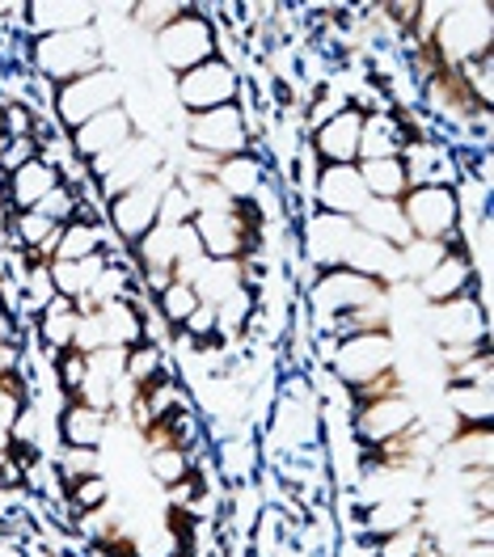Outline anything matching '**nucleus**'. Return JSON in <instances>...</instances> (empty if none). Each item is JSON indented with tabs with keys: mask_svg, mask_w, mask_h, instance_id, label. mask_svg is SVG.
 I'll use <instances>...</instances> for the list:
<instances>
[{
	"mask_svg": "<svg viewBox=\"0 0 494 557\" xmlns=\"http://www.w3.org/2000/svg\"><path fill=\"white\" fill-rule=\"evenodd\" d=\"M313 347H318V368H325L347 393L381 381L385 372L397 368L393 330H368V334H347V338H313Z\"/></svg>",
	"mask_w": 494,
	"mask_h": 557,
	"instance_id": "f257e3e1",
	"label": "nucleus"
},
{
	"mask_svg": "<svg viewBox=\"0 0 494 557\" xmlns=\"http://www.w3.org/2000/svg\"><path fill=\"white\" fill-rule=\"evenodd\" d=\"M26 69L47 85H69L85 72L107 69V38L98 26L69 30V35L26 38Z\"/></svg>",
	"mask_w": 494,
	"mask_h": 557,
	"instance_id": "f03ea898",
	"label": "nucleus"
},
{
	"mask_svg": "<svg viewBox=\"0 0 494 557\" xmlns=\"http://www.w3.org/2000/svg\"><path fill=\"white\" fill-rule=\"evenodd\" d=\"M190 228L199 237L203 258H212V262H246V258H258L262 245H267V224H262V215H258L254 203L195 211Z\"/></svg>",
	"mask_w": 494,
	"mask_h": 557,
	"instance_id": "7ed1b4c3",
	"label": "nucleus"
},
{
	"mask_svg": "<svg viewBox=\"0 0 494 557\" xmlns=\"http://www.w3.org/2000/svg\"><path fill=\"white\" fill-rule=\"evenodd\" d=\"M152 55H157L161 69H170L174 76L215 60L220 55V30H215L208 4H195L190 0L182 17H174L165 30H157L152 35Z\"/></svg>",
	"mask_w": 494,
	"mask_h": 557,
	"instance_id": "20e7f679",
	"label": "nucleus"
},
{
	"mask_svg": "<svg viewBox=\"0 0 494 557\" xmlns=\"http://www.w3.org/2000/svg\"><path fill=\"white\" fill-rule=\"evenodd\" d=\"M435 55L460 69L478 55H491L494 51V4L491 0H448V13L440 22V30L431 38Z\"/></svg>",
	"mask_w": 494,
	"mask_h": 557,
	"instance_id": "39448f33",
	"label": "nucleus"
},
{
	"mask_svg": "<svg viewBox=\"0 0 494 557\" xmlns=\"http://www.w3.org/2000/svg\"><path fill=\"white\" fill-rule=\"evenodd\" d=\"M174 182H177L174 161H165V165L148 177V182H140V186H132V190H123V195L107 199V208H102V224H107L110 242L119 245V249H132L140 237H148V233L157 228L161 195H165Z\"/></svg>",
	"mask_w": 494,
	"mask_h": 557,
	"instance_id": "423d86ee",
	"label": "nucleus"
},
{
	"mask_svg": "<svg viewBox=\"0 0 494 557\" xmlns=\"http://www.w3.org/2000/svg\"><path fill=\"white\" fill-rule=\"evenodd\" d=\"M182 144L190 157L199 161H229V157H242V152H254V136L246 127V114L242 106H220V110H208V114H190L182 123Z\"/></svg>",
	"mask_w": 494,
	"mask_h": 557,
	"instance_id": "0eeeda50",
	"label": "nucleus"
},
{
	"mask_svg": "<svg viewBox=\"0 0 494 557\" xmlns=\"http://www.w3.org/2000/svg\"><path fill=\"white\" fill-rule=\"evenodd\" d=\"M123 76L110 69L85 72L69 85H55V98H51V119L60 132H76L81 123H89L94 114H107L114 106H123Z\"/></svg>",
	"mask_w": 494,
	"mask_h": 557,
	"instance_id": "6e6552de",
	"label": "nucleus"
},
{
	"mask_svg": "<svg viewBox=\"0 0 494 557\" xmlns=\"http://www.w3.org/2000/svg\"><path fill=\"white\" fill-rule=\"evenodd\" d=\"M402 215L410 224V237L465 249V242H460V203L453 186H410L402 195Z\"/></svg>",
	"mask_w": 494,
	"mask_h": 557,
	"instance_id": "1a4fd4ad",
	"label": "nucleus"
},
{
	"mask_svg": "<svg viewBox=\"0 0 494 557\" xmlns=\"http://www.w3.org/2000/svg\"><path fill=\"white\" fill-rule=\"evenodd\" d=\"M347 422H351L355 444L363 453H376L419 426V406L410 401V393H388V397L363 401V406H347Z\"/></svg>",
	"mask_w": 494,
	"mask_h": 557,
	"instance_id": "9d476101",
	"label": "nucleus"
},
{
	"mask_svg": "<svg viewBox=\"0 0 494 557\" xmlns=\"http://www.w3.org/2000/svg\"><path fill=\"white\" fill-rule=\"evenodd\" d=\"M237 98H242V69L220 60V55L208 60V64H199V69L174 76V102L186 119L220 110V106H233Z\"/></svg>",
	"mask_w": 494,
	"mask_h": 557,
	"instance_id": "9b49d317",
	"label": "nucleus"
},
{
	"mask_svg": "<svg viewBox=\"0 0 494 557\" xmlns=\"http://www.w3.org/2000/svg\"><path fill=\"white\" fill-rule=\"evenodd\" d=\"M165 161H170L165 148H161L152 136H144L140 132L136 139H127L114 157L98 161V165H89V177L98 182V195H102V203H107V199H114V195H123V190H132V186L148 182Z\"/></svg>",
	"mask_w": 494,
	"mask_h": 557,
	"instance_id": "f8f14e48",
	"label": "nucleus"
},
{
	"mask_svg": "<svg viewBox=\"0 0 494 557\" xmlns=\"http://www.w3.org/2000/svg\"><path fill=\"white\" fill-rule=\"evenodd\" d=\"M427 330L440 343V350L491 347V309L478 296H460V300L427 309Z\"/></svg>",
	"mask_w": 494,
	"mask_h": 557,
	"instance_id": "ddd939ff",
	"label": "nucleus"
},
{
	"mask_svg": "<svg viewBox=\"0 0 494 557\" xmlns=\"http://www.w3.org/2000/svg\"><path fill=\"white\" fill-rule=\"evenodd\" d=\"M136 136H140L136 114H132L127 106H114V110L94 114L89 123H81L76 132H69V148H72V157L89 170V165H98V161L114 157L127 139H136Z\"/></svg>",
	"mask_w": 494,
	"mask_h": 557,
	"instance_id": "4468645a",
	"label": "nucleus"
},
{
	"mask_svg": "<svg viewBox=\"0 0 494 557\" xmlns=\"http://www.w3.org/2000/svg\"><path fill=\"white\" fill-rule=\"evenodd\" d=\"M402 165L410 186H457L460 182V152L444 136H410L402 148Z\"/></svg>",
	"mask_w": 494,
	"mask_h": 557,
	"instance_id": "2eb2a0df",
	"label": "nucleus"
},
{
	"mask_svg": "<svg viewBox=\"0 0 494 557\" xmlns=\"http://www.w3.org/2000/svg\"><path fill=\"white\" fill-rule=\"evenodd\" d=\"M98 26V4L94 0H22L17 9V30L26 38L69 35Z\"/></svg>",
	"mask_w": 494,
	"mask_h": 557,
	"instance_id": "dca6fc26",
	"label": "nucleus"
},
{
	"mask_svg": "<svg viewBox=\"0 0 494 557\" xmlns=\"http://www.w3.org/2000/svg\"><path fill=\"white\" fill-rule=\"evenodd\" d=\"M478 267L469 262V253L465 249H448L431 271H427L419 283H410L415 287V296L423 300V309H435V305H448V300H460V296H473V287H478Z\"/></svg>",
	"mask_w": 494,
	"mask_h": 557,
	"instance_id": "f3484780",
	"label": "nucleus"
},
{
	"mask_svg": "<svg viewBox=\"0 0 494 557\" xmlns=\"http://www.w3.org/2000/svg\"><path fill=\"white\" fill-rule=\"evenodd\" d=\"M309 203H313L318 211H330V215H347V220H355L359 211L372 203V195L363 190L359 165H321Z\"/></svg>",
	"mask_w": 494,
	"mask_h": 557,
	"instance_id": "a211bd4d",
	"label": "nucleus"
},
{
	"mask_svg": "<svg viewBox=\"0 0 494 557\" xmlns=\"http://www.w3.org/2000/svg\"><path fill=\"white\" fill-rule=\"evenodd\" d=\"M212 177H215V186H220L233 203H254V199L275 182V170H271L267 152H262V148H254V152H242V157L215 161Z\"/></svg>",
	"mask_w": 494,
	"mask_h": 557,
	"instance_id": "6ab92c4d",
	"label": "nucleus"
},
{
	"mask_svg": "<svg viewBox=\"0 0 494 557\" xmlns=\"http://www.w3.org/2000/svg\"><path fill=\"white\" fill-rule=\"evenodd\" d=\"M110 431H114V418L107 410H94V406L76 401V397H69L55 410V440H60V448H94V453H102Z\"/></svg>",
	"mask_w": 494,
	"mask_h": 557,
	"instance_id": "aec40b11",
	"label": "nucleus"
},
{
	"mask_svg": "<svg viewBox=\"0 0 494 557\" xmlns=\"http://www.w3.org/2000/svg\"><path fill=\"white\" fill-rule=\"evenodd\" d=\"M359 136H363V114L351 106L309 136V152L321 165H359Z\"/></svg>",
	"mask_w": 494,
	"mask_h": 557,
	"instance_id": "412c9836",
	"label": "nucleus"
},
{
	"mask_svg": "<svg viewBox=\"0 0 494 557\" xmlns=\"http://www.w3.org/2000/svg\"><path fill=\"white\" fill-rule=\"evenodd\" d=\"M64 177H60V170L51 165V161H42V157H35V161H26L22 170H13L9 177H0V195H4V208L9 211H35L55 186H60Z\"/></svg>",
	"mask_w": 494,
	"mask_h": 557,
	"instance_id": "4be33fe9",
	"label": "nucleus"
},
{
	"mask_svg": "<svg viewBox=\"0 0 494 557\" xmlns=\"http://www.w3.org/2000/svg\"><path fill=\"white\" fill-rule=\"evenodd\" d=\"M76 325H81V309H76V300L55 296V300H51V305L30 321V338H35V347L42 350L47 359H55V355L72 350V343H76Z\"/></svg>",
	"mask_w": 494,
	"mask_h": 557,
	"instance_id": "5701e85b",
	"label": "nucleus"
},
{
	"mask_svg": "<svg viewBox=\"0 0 494 557\" xmlns=\"http://www.w3.org/2000/svg\"><path fill=\"white\" fill-rule=\"evenodd\" d=\"M415 520H423V498L393 494V498H376V503L359 507V520H355L351 536H359V541H381V536H388V532H397V528H406V523Z\"/></svg>",
	"mask_w": 494,
	"mask_h": 557,
	"instance_id": "b1692460",
	"label": "nucleus"
},
{
	"mask_svg": "<svg viewBox=\"0 0 494 557\" xmlns=\"http://www.w3.org/2000/svg\"><path fill=\"white\" fill-rule=\"evenodd\" d=\"M440 456L457 469V473H469V469H491L494 465V435L491 426H453L440 444Z\"/></svg>",
	"mask_w": 494,
	"mask_h": 557,
	"instance_id": "393cba45",
	"label": "nucleus"
},
{
	"mask_svg": "<svg viewBox=\"0 0 494 557\" xmlns=\"http://www.w3.org/2000/svg\"><path fill=\"white\" fill-rule=\"evenodd\" d=\"M410 139V127L397 110H376L363 114V136H359V161H381V157H402Z\"/></svg>",
	"mask_w": 494,
	"mask_h": 557,
	"instance_id": "a878e982",
	"label": "nucleus"
},
{
	"mask_svg": "<svg viewBox=\"0 0 494 557\" xmlns=\"http://www.w3.org/2000/svg\"><path fill=\"white\" fill-rule=\"evenodd\" d=\"M110 233L102 220H69V224H60V242H55V253H51V262H85V258H94V253H107L110 249Z\"/></svg>",
	"mask_w": 494,
	"mask_h": 557,
	"instance_id": "bb28decb",
	"label": "nucleus"
},
{
	"mask_svg": "<svg viewBox=\"0 0 494 557\" xmlns=\"http://www.w3.org/2000/svg\"><path fill=\"white\" fill-rule=\"evenodd\" d=\"M98 325H102V343L114 350H132L136 343H144V313L136 300H114L94 309Z\"/></svg>",
	"mask_w": 494,
	"mask_h": 557,
	"instance_id": "cd10ccee",
	"label": "nucleus"
},
{
	"mask_svg": "<svg viewBox=\"0 0 494 557\" xmlns=\"http://www.w3.org/2000/svg\"><path fill=\"white\" fill-rule=\"evenodd\" d=\"M494 384H448L444 401H448V414L453 426H491L494 418Z\"/></svg>",
	"mask_w": 494,
	"mask_h": 557,
	"instance_id": "c85d7f7f",
	"label": "nucleus"
},
{
	"mask_svg": "<svg viewBox=\"0 0 494 557\" xmlns=\"http://www.w3.org/2000/svg\"><path fill=\"white\" fill-rule=\"evenodd\" d=\"M355 224H359L368 237H376V242L393 245V249H402L406 242H415V237H410V224H406V215H402V203L372 199L368 208L355 215Z\"/></svg>",
	"mask_w": 494,
	"mask_h": 557,
	"instance_id": "c756f323",
	"label": "nucleus"
},
{
	"mask_svg": "<svg viewBox=\"0 0 494 557\" xmlns=\"http://www.w3.org/2000/svg\"><path fill=\"white\" fill-rule=\"evenodd\" d=\"M359 177H363V190L372 199H385V203H402V195L410 190V177L402 157H381V161H359Z\"/></svg>",
	"mask_w": 494,
	"mask_h": 557,
	"instance_id": "7c9ffc66",
	"label": "nucleus"
},
{
	"mask_svg": "<svg viewBox=\"0 0 494 557\" xmlns=\"http://www.w3.org/2000/svg\"><path fill=\"white\" fill-rule=\"evenodd\" d=\"M165 372H174V359H170V350L157 347V343H136L123 355V381L132 384L136 393L148 388L152 381H161Z\"/></svg>",
	"mask_w": 494,
	"mask_h": 557,
	"instance_id": "2f4dec72",
	"label": "nucleus"
},
{
	"mask_svg": "<svg viewBox=\"0 0 494 557\" xmlns=\"http://www.w3.org/2000/svg\"><path fill=\"white\" fill-rule=\"evenodd\" d=\"M195 456L199 453H186V448H152V453H144V469L157 486L170 490L195 473Z\"/></svg>",
	"mask_w": 494,
	"mask_h": 557,
	"instance_id": "473e14b6",
	"label": "nucleus"
},
{
	"mask_svg": "<svg viewBox=\"0 0 494 557\" xmlns=\"http://www.w3.org/2000/svg\"><path fill=\"white\" fill-rule=\"evenodd\" d=\"M203 300L195 296V287L190 283H182V278H174V283H165L157 296H152V309H157V317L170 325V330H182V321L195 313Z\"/></svg>",
	"mask_w": 494,
	"mask_h": 557,
	"instance_id": "72a5a7b5",
	"label": "nucleus"
},
{
	"mask_svg": "<svg viewBox=\"0 0 494 557\" xmlns=\"http://www.w3.org/2000/svg\"><path fill=\"white\" fill-rule=\"evenodd\" d=\"M431 541H435V532L427 528V520H415L381 536V541H372V557H419Z\"/></svg>",
	"mask_w": 494,
	"mask_h": 557,
	"instance_id": "f704fd0d",
	"label": "nucleus"
},
{
	"mask_svg": "<svg viewBox=\"0 0 494 557\" xmlns=\"http://www.w3.org/2000/svg\"><path fill=\"white\" fill-rule=\"evenodd\" d=\"M186 4H190V0H132L127 22L152 38L157 30H165L174 17H182V13H186Z\"/></svg>",
	"mask_w": 494,
	"mask_h": 557,
	"instance_id": "c9c22d12",
	"label": "nucleus"
},
{
	"mask_svg": "<svg viewBox=\"0 0 494 557\" xmlns=\"http://www.w3.org/2000/svg\"><path fill=\"white\" fill-rule=\"evenodd\" d=\"M51 469H55V478L64 486L81 482V478H94V473H107L102 453H94V448H55L51 453Z\"/></svg>",
	"mask_w": 494,
	"mask_h": 557,
	"instance_id": "e433bc0d",
	"label": "nucleus"
},
{
	"mask_svg": "<svg viewBox=\"0 0 494 557\" xmlns=\"http://www.w3.org/2000/svg\"><path fill=\"white\" fill-rule=\"evenodd\" d=\"M457 76H460V85L469 89V98L491 110V106H494V51H491V55L469 60V64H460Z\"/></svg>",
	"mask_w": 494,
	"mask_h": 557,
	"instance_id": "4c0bfd02",
	"label": "nucleus"
},
{
	"mask_svg": "<svg viewBox=\"0 0 494 557\" xmlns=\"http://www.w3.org/2000/svg\"><path fill=\"white\" fill-rule=\"evenodd\" d=\"M110 478L107 473H94V478H81V482H72L64 486V503H69V511H94V507H110Z\"/></svg>",
	"mask_w": 494,
	"mask_h": 557,
	"instance_id": "58836bf2",
	"label": "nucleus"
},
{
	"mask_svg": "<svg viewBox=\"0 0 494 557\" xmlns=\"http://www.w3.org/2000/svg\"><path fill=\"white\" fill-rule=\"evenodd\" d=\"M397 253H402V271H406V283H419V278H423L427 271H431V267H435V262H440V258L448 253V245L419 242V237H415V242L402 245Z\"/></svg>",
	"mask_w": 494,
	"mask_h": 557,
	"instance_id": "ea45409f",
	"label": "nucleus"
},
{
	"mask_svg": "<svg viewBox=\"0 0 494 557\" xmlns=\"http://www.w3.org/2000/svg\"><path fill=\"white\" fill-rule=\"evenodd\" d=\"M85 372H89V359H85L81 350H64V355L51 359V381H55V388H60L64 397H76V393H81Z\"/></svg>",
	"mask_w": 494,
	"mask_h": 557,
	"instance_id": "a19ab883",
	"label": "nucleus"
},
{
	"mask_svg": "<svg viewBox=\"0 0 494 557\" xmlns=\"http://www.w3.org/2000/svg\"><path fill=\"white\" fill-rule=\"evenodd\" d=\"M448 384H491V347L473 350L469 359H460L453 368H444Z\"/></svg>",
	"mask_w": 494,
	"mask_h": 557,
	"instance_id": "79ce46f5",
	"label": "nucleus"
},
{
	"mask_svg": "<svg viewBox=\"0 0 494 557\" xmlns=\"http://www.w3.org/2000/svg\"><path fill=\"white\" fill-rule=\"evenodd\" d=\"M190 220H195V203H190V195H186V190L174 182V186L161 195L157 224H161V228H177V224H190Z\"/></svg>",
	"mask_w": 494,
	"mask_h": 557,
	"instance_id": "37998d69",
	"label": "nucleus"
},
{
	"mask_svg": "<svg viewBox=\"0 0 494 557\" xmlns=\"http://www.w3.org/2000/svg\"><path fill=\"white\" fill-rule=\"evenodd\" d=\"M182 338H190L195 347H208V343H215V309L212 305H199L195 313L182 321V330H177Z\"/></svg>",
	"mask_w": 494,
	"mask_h": 557,
	"instance_id": "c03bdc74",
	"label": "nucleus"
},
{
	"mask_svg": "<svg viewBox=\"0 0 494 557\" xmlns=\"http://www.w3.org/2000/svg\"><path fill=\"white\" fill-rule=\"evenodd\" d=\"M22 359H26V347H17V343H0V381L13 376V372H22Z\"/></svg>",
	"mask_w": 494,
	"mask_h": 557,
	"instance_id": "a18cd8bd",
	"label": "nucleus"
}]
</instances>
